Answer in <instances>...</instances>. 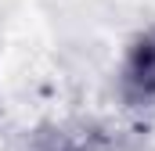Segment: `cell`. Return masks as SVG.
Returning <instances> with one entry per match:
<instances>
[{"mask_svg": "<svg viewBox=\"0 0 155 151\" xmlns=\"http://www.w3.org/2000/svg\"><path fill=\"white\" fill-rule=\"evenodd\" d=\"M119 97L130 108L155 104V25L141 29L130 40L119 65Z\"/></svg>", "mask_w": 155, "mask_h": 151, "instance_id": "6da1fadb", "label": "cell"}, {"mask_svg": "<svg viewBox=\"0 0 155 151\" xmlns=\"http://www.w3.org/2000/svg\"><path fill=\"white\" fill-rule=\"evenodd\" d=\"M33 151H90V148H87V144H79V140H72V137H51V140L36 144Z\"/></svg>", "mask_w": 155, "mask_h": 151, "instance_id": "7a4b0ae2", "label": "cell"}]
</instances>
